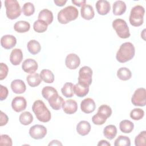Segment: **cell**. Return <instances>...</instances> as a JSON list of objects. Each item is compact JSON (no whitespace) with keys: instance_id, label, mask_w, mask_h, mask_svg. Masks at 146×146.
<instances>
[{"instance_id":"cell-1","label":"cell","mask_w":146,"mask_h":146,"mask_svg":"<svg viewBox=\"0 0 146 146\" xmlns=\"http://www.w3.org/2000/svg\"><path fill=\"white\" fill-rule=\"evenodd\" d=\"M135 48L131 42H125L121 44L116 54V59L120 63H125L131 60L135 56Z\"/></svg>"},{"instance_id":"cell-2","label":"cell","mask_w":146,"mask_h":146,"mask_svg":"<svg viewBox=\"0 0 146 146\" xmlns=\"http://www.w3.org/2000/svg\"><path fill=\"white\" fill-rule=\"evenodd\" d=\"M32 110L39 121L47 123L50 120L51 118V112L42 100H35L33 104Z\"/></svg>"},{"instance_id":"cell-3","label":"cell","mask_w":146,"mask_h":146,"mask_svg":"<svg viewBox=\"0 0 146 146\" xmlns=\"http://www.w3.org/2000/svg\"><path fill=\"white\" fill-rule=\"evenodd\" d=\"M79 15L78 10L73 6H68L60 10L58 13V21L61 24H67L75 20Z\"/></svg>"},{"instance_id":"cell-4","label":"cell","mask_w":146,"mask_h":146,"mask_svg":"<svg viewBox=\"0 0 146 146\" xmlns=\"http://www.w3.org/2000/svg\"><path fill=\"white\" fill-rule=\"evenodd\" d=\"M145 9L141 5H136L131 10L129 17L130 24L135 27H139L143 25Z\"/></svg>"},{"instance_id":"cell-5","label":"cell","mask_w":146,"mask_h":146,"mask_svg":"<svg viewBox=\"0 0 146 146\" xmlns=\"http://www.w3.org/2000/svg\"><path fill=\"white\" fill-rule=\"evenodd\" d=\"M5 6L6 16L9 19L13 20L21 15V9L17 1L6 0L5 1Z\"/></svg>"},{"instance_id":"cell-6","label":"cell","mask_w":146,"mask_h":146,"mask_svg":"<svg viewBox=\"0 0 146 146\" xmlns=\"http://www.w3.org/2000/svg\"><path fill=\"white\" fill-rule=\"evenodd\" d=\"M112 27L115 30L119 37L126 39L130 36L129 27L127 22L122 19H116L112 22Z\"/></svg>"},{"instance_id":"cell-7","label":"cell","mask_w":146,"mask_h":146,"mask_svg":"<svg viewBox=\"0 0 146 146\" xmlns=\"http://www.w3.org/2000/svg\"><path fill=\"white\" fill-rule=\"evenodd\" d=\"M92 70L88 66H83L79 71L78 83L84 86H90L92 83Z\"/></svg>"},{"instance_id":"cell-8","label":"cell","mask_w":146,"mask_h":146,"mask_svg":"<svg viewBox=\"0 0 146 146\" xmlns=\"http://www.w3.org/2000/svg\"><path fill=\"white\" fill-rule=\"evenodd\" d=\"M131 102L135 106H145L146 104L145 89L141 87L136 90L131 98Z\"/></svg>"},{"instance_id":"cell-9","label":"cell","mask_w":146,"mask_h":146,"mask_svg":"<svg viewBox=\"0 0 146 146\" xmlns=\"http://www.w3.org/2000/svg\"><path fill=\"white\" fill-rule=\"evenodd\" d=\"M47 134V129L43 125L40 124H35L29 129L30 136L36 140L43 139Z\"/></svg>"},{"instance_id":"cell-10","label":"cell","mask_w":146,"mask_h":146,"mask_svg":"<svg viewBox=\"0 0 146 146\" xmlns=\"http://www.w3.org/2000/svg\"><path fill=\"white\" fill-rule=\"evenodd\" d=\"M80 64V59L78 55L74 53L69 54L65 59V64L70 70L76 69Z\"/></svg>"},{"instance_id":"cell-11","label":"cell","mask_w":146,"mask_h":146,"mask_svg":"<svg viewBox=\"0 0 146 146\" xmlns=\"http://www.w3.org/2000/svg\"><path fill=\"white\" fill-rule=\"evenodd\" d=\"M26 106V100L23 96L15 97L11 102V107L13 110L17 112H20L25 110Z\"/></svg>"},{"instance_id":"cell-12","label":"cell","mask_w":146,"mask_h":146,"mask_svg":"<svg viewBox=\"0 0 146 146\" xmlns=\"http://www.w3.org/2000/svg\"><path fill=\"white\" fill-rule=\"evenodd\" d=\"M80 108L82 111L84 113H90L95 111L96 104L92 99L87 98L82 101L80 103Z\"/></svg>"},{"instance_id":"cell-13","label":"cell","mask_w":146,"mask_h":146,"mask_svg":"<svg viewBox=\"0 0 146 146\" xmlns=\"http://www.w3.org/2000/svg\"><path fill=\"white\" fill-rule=\"evenodd\" d=\"M38 67V63L36 60L33 59H27L25 60L22 64V70L27 73L32 74L35 72Z\"/></svg>"},{"instance_id":"cell-14","label":"cell","mask_w":146,"mask_h":146,"mask_svg":"<svg viewBox=\"0 0 146 146\" xmlns=\"http://www.w3.org/2000/svg\"><path fill=\"white\" fill-rule=\"evenodd\" d=\"M17 43L16 38L12 35H5L1 38V44L5 49L9 50L14 47Z\"/></svg>"},{"instance_id":"cell-15","label":"cell","mask_w":146,"mask_h":146,"mask_svg":"<svg viewBox=\"0 0 146 146\" xmlns=\"http://www.w3.org/2000/svg\"><path fill=\"white\" fill-rule=\"evenodd\" d=\"M96 9L98 14L102 15L107 14L111 9L110 3L108 1L106 0H99L96 2Z\"/></svg>"},{"instance_id":"cell-16","label":"cell","mask_w":146,"mask_h":146,"mask_svg":"<svg viewBox=\"0 0 146 146\" xmlns=\"http://www.w3.org/2000/svg\"><path fill=\"white\" fill-rule=\"evenodd\" d=\"M63 111L67 114H73L78 110V104L75 100L73 99H68L64 102L62 105Z\"/></svg>"},{"instance_id":"cell-17","label":"cell","mask_w":146,"mask_h":146,"mask_svg":"<svg viewBox=\"0 0 146 146\" xmlns=\"http://www.w3.org/2000/svg\"><path fill=\"white\" fill-rule=\"evenodd\" d=\"M11 88L15 94H21L25 92L26 87L23 80L21 79H15L11 83Z\"/></svg>"},{"instance_id":"cell-18","label":"cell","mask_w":146,"mask_h":146,"mask_svg":"<svg viewBox=\"0 0 146 146\" xmlns=\"http://www.w3.org/2000/svg\"><path fill=\"white\" fill-rule=\"evenodd\" d=\"M23 53L21 49L14 48L11 52L10 55V61L14 66L19 65L23 59Z\"/></svg>"},{"instance_id":"cell-19","label":"cell","mask_w":146,"mask_h":146,"mask_svg":"<svg viewBox=\"0 0 146 146\" xmlns=\"http://www.w3.org/2000/svg\"><path fill=\"white\" fill-rule=\"evenodd\" d=\"M48 102L51 108L54 110H59L64 103L63 99L58 95V93L51 96L48 100Z\"/></svg>"},{"instance_id":"cell-20","label":"cell","mask_w":146,"mask_h":146,"mask_svg":"<svg viewBox=\"0 0 146 146\" xmlns=\"http://www.w3.org/2000/svg\"><path fill=\"white\" fill-rule=\"evenodd\" d=\"M82 17L86 20H91L95 16V12L91 5L85 4L82 6L80 9Z\"/></svg>"},{"instance_id":"cell-21","label":"cell","mask_w":146,"mask_h":146,"mask_svg":"<svg viewBox=\"0 0 146 146\" xmlns=\"http://www.w3.org/2000/svg\"><path fill=\"white\" fill-rule=\"evenodd\" d=\"M90 130L91 125L87 121H80L76 125V131L81 136H86L88 135L90 132Z\"/></svg>"},{"instance_id":"cell-22","label":"cell","mask_w":146,"mask_h":146,"mask_svg":"<svg viewBox=\"0 0 146 146\" xmlns=\"http://www.w3.org/2000/svg\"><path fill=\"white\" fill-rule=\"evenodd\" d=\"M38 18L39 20L44 21L48 25H50L52 22L54 17H53V14L51 11H50L47 9H45L42 10L39 12V13L38 14Z\"/></svg>"},{"instance_id":"cell-23","label":"cell","mask_w":146,"mask_h":146,"mask_svg":"<svg viewBox=\"0 0 146 146\" xmlns=\"http://www.w3.org/2000/svg\"><path fill=\"white\" fill-rule=\"evenodd\" d=\"M127 6L124 2L122 1H115L112 6L113 14L115 15H121L126 11Z\"/></svg>"},{"instance_id":"cell-24","label":"cell","mask_w":146,"mask_h":146,"mask_svg":"<svg viewBox=\"0 0 146 146\" xmlns=\"http://www.w3.org/2000/svg\"><path fill=\"white\" fill-rule=\"evenodd\" d=\"M26 80L28 84L31 87H35L39 86L42 82L40 75L35 72L30 74L27 75L26 77Z\"/></svg>"},{"instance_id":"cell-25","label":"cell","mask_w":146,"mask_h":146,"mask_svg":"<svg viewBox=\"0 0 146 146\" xmlns=\"http://www.w3.org/2000/svg\"><path fill=\"white\" fill-rule=\"evenodd\" d=\"M27 48L29 52L33 55L37 54L41 50V46L39 42L34 39L30 40L28 42Z\"/></svg>"},{"instance_id":"cell-26","label":"cell","mask_w":146,"mask_h":146,"mask_svg":"<svg viewBox=\"0 0 146 146\" xmlns=\"http://www.w3.org/2000/svg\"><path fill=\"white\" fill-rule=\"evenodd\" d=\"M30 29V23L25 21H19L17 22L14 25V29L19 33H24L27 32Z\"/></svg>"},{"instance_id":"cell-27","label":"cell","mask_w":146,"mask_h":146,"mask_svg":"<svg viewBox=\"0 0 146 146\" xmlns=\"http://www.w3.org/2000/svg\"><path fill=\"white\" fill-rule=\"evenodd\" d=\"M89 92V86H84L79 83H76L74 86V92L80 98L86 96Z\"/></svg>"},{"instance_id":"cell-28","label":"cell","mask_w":146,"mask_h":146,"mask_svg":"<svg viewBox=\"0 0 146 146\" xmlns=\"http://www.w3.org/2000/svg\"><path fill=\"white\" fill-rule=\"evenodd\" d=\"M117 134V128L114 125H108L103 129L104 136L109 140H112Z\"/></svg>"},{"instance_id":"cell-29","label":"cell","mask_w":146,"mask_h":146,"mask_svg":"<svg viewBox=\"0 0 146 146\" xmlns=\"http://www.w3.org/2000/svg\"><path fill=\"white\" fill-rule=\"evenodd\" d=\"M41 79L47 83H52L54 81V75L52 72L48 69H43L40 72Z\"/></svg>"},{"instance_id":"cell-30","label":"cell","mask_w":146,"mask_h":146,"mask_svg":"<svg viewBox=\"0 0 146 146\" xmlns=\"http://www.w3.org/2000/svg\"><path fill=\"white\" fill-rule=\"evenodd\" d=\"M134 128L133 123L128 120H123L120 122L119 128L120 131L125 133L131 132Z\"/></svg>"},{"instance_id":"cell-31","label":"cell","mask_w":146,"mask_h":146,"mask_svg":"<svg viewBox=\"0 0 146 146\" xmlns=\"http://www.w3.org/2000/svg\"><path fill=\"white\" fill-rule=\"evenodd\" d=\"M117 76L121 80H128L132 77V72L127 67H121L117 71Z\"/></svg>"},{"instance_id":"cell-32","label":"cell","mask_w":146,"mask_h":146,"mask_svg":"<svg viewBox=\"0 0 146 146\" xmlns=\"http://www.w3.org/2000/svg\"><path fill=\"white\" fill-rule=\"evenodd\" d=\"M74 85L70 82L66 83L61 88V92L66 98H71L74 96Z\"/></svg>"},{"instance_id":"cell-33","label":"cell","mask_w":146,"mask_h":146,"mask_svg":"<svg viewBox=\"0 0 146 146\" xmlns=\"http://www.w3.org/2000/svg\"><path fill=\"white\" fill-rule=\"evenodd\" d=\"M19 122L25 125L30 124L33 121V116L32 114L29 111L22 112L19 117Z\"/></svg>"},{"instance_id":"cell-34","label":"cell","mask_w":146,"mask_h":146,"mask_svg":"<svg viewBox=\"0 0 146 146\" xmlns=\"http://www.w3.org/2000/svg\"><path fill=\"white\" fill-rule=\"evenodd\" d=\"M48 25L43 21L36 20L33 24V29L35 31L38 33H42L45 32L47 29Z\"/></svg>"},{"instance_id":"cell-35","label":"cell","mask_w":146,"mask_h":146,"mask_svg":"<svg viewBox=\"0 0 146 146\" xmlns=\"http://www.w3.org/2000/svg\"><path fill=\"white\" fill-rule=\"evenodd\" d=\"M57 93H58L57 90L55 88L51 86H46L43 87L42 90V95L43 97L47 100L51 96H52L53 95H54Z\"/></svg>"},{"instance_id":"cell-36","label":"cell","mask_w":146,"mask_h":146,"mask_svg":"<svg viewBox=\"0 0 146 146\" xmlns=\"http://www.w3.org/2000/svg\"><path fill=\"white\" fill-rule=\"evenodd\" d=\"M114 145L115 146H130L131 145L130 139L126 136L120 135L115 140Z\"/></svg>"},{"instance_id":"cell-37","label":"cell","mask_w":146,"mask_h":146,"mask_svg":"<svg viewBox=\"0 0 146 146\" xmlns=\"http://www.w3.org/2000/svg\"><path fill=\"white\" fill-rule=\"evenodd\" d=\"M107 117L103 114L97 112L92 117V121L95 125H103L107 120Z\"/></svg>"},{"instance_id":"cell-38","label":"cell","mask_w":146,"mask_h":146,"mask_svg":"<svg viewBox=\"0 0 146 146\" xmlns=\"http://www.w3.org/2000/svg\"><path fill=\"white\" fill-rule=\"evenodd\" d=\"M130 117L134 120H139L144 116V111L141 108H134L130 112Z\"/></svg>"},{"instance_id":"cell-39","label":"cell","mask_w":146,"mask_h":146,"mask_svg":"<svg viewBox=\"0 0 146 146\" xmlns=\"http://www.w3.org/2000/svg\"><path fill=\"white\" fill-rule=\"evenodd\" d=\"M22 12L26 16H31L35 12V7L31 2L25 3L22 7Z\"/></svg>"},{"instance_id":"cell-40","label":"cell","mask_w":146,"mask_h":146,"mask_svg":"<svg viewBox=\"0 0 146 146\" xmlns=\"http://www.w3.org/2000/svg\"><path fill=\"white\" fill-rule=\"evenodd\" d=\"M146 131H143L136 136L135 139V144L136 146H145Z\"/></svg>"},{"instance_id":"cell-41","label":"cell","mask_w":146,"mask_h":146,"mask_svg":"<svg viewBox=\"0 0 146 146\" xmlns=\"http://www.w3.org/2000/svg\"><path fill=\"white\" fill-rule=\"evenodd\" d=\"M98 112H99L104 115L107 118H108L111 116L112 114V109L107 104H103V105H101L98 108Z\"/></svg>"},{"instance_id":"cell-42","label":"cell","mask_w":146,"mask_h":146,"mask_svg":"<svg viewBox=\"0 0 146 146\" xmlns=\"http://www.w3.org/2000/svg\"><path fill=\"white\" fill-rule=\"evenodd\" d=\"M0 80H2L6 78L8 74V66L4 63H0Z\"/></svg>"},{"instance_id":"cell-43","label":"cell","mask_w":146,"mask_h":146,"mask_svg":"<svg viewBox=\"0 0 146 146\" xmlns=\"http://www.w3.org/2000/svg\"><path fill=\"white\" fill-rule=\"evenodd\" d=\"M0 145L11 146L13 145L12 140L9 135H5V134L2 135H1Z\"/></svg>"},{"instance_id":"cell-44","label":"cell","mask_w":146,"mask_h":146,"mask_svg":"<svg viewBox=\"0 0 146 146\" xmlns=\"http://www.w3.org/2000/svg\"><path fill=\"white\" fill-rule=\"evenodd\" d=\"M9 91L6 87L0 85V100L1 101L6 99L8 96Z\"/></svg>"},{"instance_id":"cell-45","label":"cell","mask_w":146,"mask_h":146,"mask_svg":"<svg viewBox=\"0 0 146 146\" xmlns=\"http://www.w3.org/2000/svg\"><path fill=\"white\" fill-rule=\"evenodd\" d=\"M9 120V117L3 112H1V121H0V126H3L6 125Z\"/></svg>"},{"instance_id":"cell-46","label":"cell","mask_w":146,"mask_h":146,"mask_svg":"<svg viewBox=\"0 0 146 146\" xmlns=\"http://www.w3.org/2000/svg\"><path fill=\"white\" fill-rule=\"evenodd\" d=\"M72 3L78 7H82L84 5L86 4V0H72Z\"/></svg>"},{"instance_id":"cell-47","label":"cell","mask_w":146,"mask_h":146,"mask_svg":"<svg viewBox=\"0 0 146 146\" xmlns=\"http://www.w3.org/2000/svg\"><path fill=\"white\" fill-rule=\"evenodd\" d=\"M67 0H54L55 4L58 6H63L67 2Z\"/></svg>"},{"instance_id":"cell-48","label":"cell","mask_w":146,"mask_h":146,"mask_svg":"<svg viewBox=\"0 0 146 146\" xmlns=\"http://www.w3.org/2000/svg\"><path fill=\"white\" fill-rule=\"evenodd\" d=\"M98 146H110L111 144L108 142L107 140H102L99 141V142L98 143Z\"/></svg>"},{"instance_id":"cell-49","label":"cell","mask_w":146,"mask_h":146,"mask_svg":"<svg viewBox=\"0 0 146 146\" xmlns=\"http://www.w3.org/2000/svg\"><path fill=\"white\" fill-rule=\"evenodd\" d=\"M48 145H62V144L57 140H53L48 144Z\"/></svg>"}]
</instances>
